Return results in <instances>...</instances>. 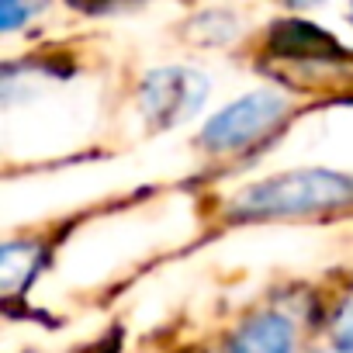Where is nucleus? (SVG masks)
I'll return each mask as SVG.
<instances>
[{
  "label": "nucleus",
  "instance_id": "obj_1",
  "mask_svg": "<svg viewBox=\"0 0 353 353\" xmlns=\"http://www.w3.org/2000/svg\"><path fill=\"white\" fill-rule=\"evenodd\" d=\"M353 205V181L332 170H288L250 184L232 201L236 219H284V215H312L325 208Z\"/></svg>",
  "mask_w": 353,
  "mask_h": 353
},
{
  "label": "nucleus",
  "instance_id": "obj_2",
  "mask_svg": "<svg viewBox=\"0 0 353 353\" xmlns=\"http://www.w3.org/2000/svg\"><path fill=\"white\" fill-rule=\"evenodd\" d=\"M288 97L277 90H253L229 108H222L201 132V145L208 152H236L263 135H270L284 118H288Z\"/></svg>",
  "mask_w": 353,
  "mask_h": 353
},
{
  "label": "nucleus",
  "instance_id": "obj_3",
  "mask_svg": "<svg viewBox=\"0 0 353 353\" xmlns=\"http://www.w3.org/2000/svg\"><path fill=\"white\" fill-rule=\"evenodd\" d=\"M208 97V80L188 66H166L152 70L142 80L139 108L152 128H173L201 111Z\"/></svg>",
  "mask_w": 353,
  "mask_h": 353
},
{
  "label": "nucleus",
  "instance_id": "obj_4",
  "mask_svg": "<svg viewBox=\"0 0 353 353\" xmlns=\"http://www.w3.org/2000/svg\"><path fill=\"white\" fill-rule=\"evenodd\" d=\"M294 325L281 312H263L250 319L236 336L229 353H294Z\"/></svg>",
  "mask_w": 353,
  "mask_h": 353
},
{
  "label": "nucleus",
  "instance_id": "obj_5",
  "mask_svg": "<svg viewBox=\"0 0 353 353\" xmlns=\"http://www.w3.org/2000/svg\"><path fill=\"white\" fill-rule=\"evenodd\" d=\"M270 46L281 59H336L339 46L332 35H325L319 25L308 21H288L277 25L270 35Z\"/></svg>",
  "mask_w": 353,
  "mask_h": 353
},
{
  "label": "nucleus",
  "instance_id": "obj_6",
  "mask_svg": "<svg viewBox=\"0 0 353 353\" xmlns=\"http://www.w3.org/2000/svg\"><path fill=\"white\" fill-rule=\"evenodd\" d=\"M39 263V246L35 243H8L0 250V277H4V291H14L21 281H28V274Z\"/></svg>",
  "mask_w": 353,
  "mask_h": 353
},
{
  "label": "nucleus",
  "instance_id": "obj_7",
  "mask_svg": "<svg viewBox=\"0 0 353 353\" xmlns=\"http://www.w3.org/2000/svg\"><path fill=\"white\" fill-rule=\"evenodd\" d=\"M191 35H194L198 42L222 46V42H232V39L239 35V25H236V18L225 14V11H208V14H201V18L191 21Z\"/></svg>",
  "mask_w": 353,
  "mask_h": 353
},
{
  "label": "nucleus",
  "instance_id": "obj_8",
  "mask_svg": "<svg viewBox=\"0 0 353 353\" xmlns=\"http://www.w3.org/2000/svg\"><path fill=\"white\" fill-rule=\"evenodd\" d=\"M332 346H336V353H353V294L336 308V319H332Z\"/></svg>",
  "mask_w": 353,
  "mask_h": 353
},
{
  "label": "nucleus",
  "instance_id": "obj_9",
  "mask_svg": "<svg viewBox=\"0 0 353 353\" xmlns=\"http://www.w3.org/2000/svg\"><path fill=\"white\" fill-rule=\"evenodd\" d=\"M21 18H32V8H18V4H11V0L0 4V28L4 32H14Z\"/></svg>",
  "mask_w": 353,
  "mask_h": 353
}]
</instances>
